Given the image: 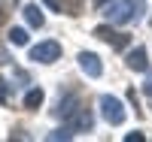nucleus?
Returning a JSON list of instances; mask_svg holds the SVG:
<instances>
[{
  "mask_svg": "<svg viewBox=\"0 0 152 142\" xmlns=\"http://www.w3.org/2000/svg\"><path fill=\"white\" fill-rule=\"evenodd\" d=\"M104 15L110 18V24H131V21H140L143 15V0H116L110 3Z\"/></svg>",
  "mask_w": 152,
  "mask_h": 142,
  "instance_id": "nucleus-1",
  "label": "nucleus"
},
{
  "mask_svg": "<svg viewBox=\"0 0 152 142\" xmlns=\"http://www.w3.org/2000/svg\"><path fill=\"white\" fill-rule=\"evenodd\" d=\"M100 115H104V121L113 124V127L125 124V118H128V112H125L122 100L113 97V94H104V97H100Z\"/></svg>",
  "mask_w": 152,
  "mask_h": 142,
  "instance_id": "nucleus-2",
  "label": "nucleus"
},
{
  "mask_svg": "<svg viewBox=\"0 0 152 142\" xmlns=\"http://www.w3.org/2000/svg\"><path fill=\"white\" fill-rule=\"evenodd\" d=\"M61 58V43L55 40H46V43H37L31 48V61L34 63H55Z\"/></svg>",
  "mask_w": 152,
  "mask_h": 142,
  "instance_id": "nucleus-3",
  "label": "nucleus"
},
{
  "mask_svg": "<svg viewBox=\"0 0 152 142\" xmlns=\"http://www.w3.org/2000/svg\"><path fill=\"white\" fill-rule=\"evenodd\" d=\"M79 67H82V73L88 79H100L104 76V63H100V58L94 51H79Z\"/></svg>",
  "mask_w": 152,
  "mask_h": 142,
  "instance_id": "nucleus-4",
  "label": "nucleus"
},
{
  "mask_svg": "<svg viewBox=\"0 0 152 142\" xmlns=\"http://www.w3.org/2000/svg\"><path fill=\"white\" fill-rule=\"evenodd\" d=\"M94 36H97V40H104V43H110L113 48H125V45H128V36L119 33V30H113L110 24H100V27H94Z\"/></svg>",
  "mask_w": 152,
  "mask_h": 142,
  "instance_id": "nucleus-5",
  "label": "nucleus"
},
{
  "mask_svg": "<svg viewBox=\"0 0 152 142\" xmlns=\"http://www.w3.org/2000/svg\"><path fill=\"white\" fill-rule=\"evenodd\" d=\"M125 63L134 70V73H146L149 70V58H146V48L137 45L134 51H128V58H125Z\"/></svg>",
  "mask_w": 152,
  "mask_h": 142,
  "instance_id": "nucleus-6",
  "label": "nucleus"
},
{
  "mask_svg": "<svg viewBox=\"0 0 152 142\" xmlns=\"http://www.w3.org/2000/svg\"><path fill=\"white\" fill-rule=\"evenodd\" d=\"M76 109H79V97H76V94H67L64 100H58L55 115H58V118H70V115H76Z\"/></svg>",
  "mask_w": 152,
  "mask_h": 142,
  "instance_id": "nucleus-7",
  "label": "nucleus"
},
{
  "mask_svg": "<svg viewBox=\"0 0 152 142\" xmlns=\"http://www.w3.org/2000/svg\"><path fill=\"white\" fill-rule=\"evenodd\" d=\"M21 12H24V21H28L31 27H37V30H40L43 24H46V15H43V9L37 6V3H28V6H24Z\"/></svg>",
  "mask_w": 152,
  "mask_h": 142,
  "instance_id": "nucleus-8",
  "label": "nucleus"
},
{
  "mask_svg": "<svg viewBox=\"0 0 152 142\" xmlns=\"http://www.w3.org/2000/svg\"><path fill=\"white\" fill-rule=\"evenodd\" d=\"M91 124H94V118H91V112L79 106V109H76V118L70 121V127H73L76 133H82V130H91Z\"/></svg>",
  "mask_w": 152,
  "mask_h": 142,
  "instance_id": "nucleus-9",
  "label": "nucleus"
},
{
  "mask_svg": "<svg viewBox=\"0 0 152 142\" xmlns=\"http://www.w3.org/2000/svg\"><path fill=\"white\" fill-rule=\"evenodd\" d=\"M43 106V88H31L24 94V109H40Z\"/></svg>",
  "mask_w": 152,
  "mask_h": 142,
  "instance_id": "nucleus-10",
  "label": "nucleus"
},
{
  "mask_svg": "<svg viewBox=\"0 0 152 142\" xmlns=\"http://www.w3.org/2000/svg\"><path fill=\"white\" fill-rule=\"evenodd\" d=\"M61 12H67V15H79L82 12V0H58Z\"/></svg>",
  "mask_w": 152,
  "mask_h": 142,
  "instance_id": "nucleus-11",
  "label": "nucleus"
},
{
  "mask_svg": "<svg viewBox=\"0 0 152 142\" xmlns=\"http://www.w3.org/2000/svg\"><path fill=\"white\" fill-rule=\"evenodd\" d=\"M9 43L12 45H28V30L24 27H12L9 30Z\"/></svg>",
  "mask_w": 152,
  "mask_h": 142,
  "instance_id": "nucleus-12",
  "label": "nucleus"
},
{
  "mask_svg": "<svg viewBox=\"0 0 152 142\" xmlns=\"http://www.w3.org/2000/svg\"><path fill=\"white\" fill-rule=\"evenodd\" d=\"M73 133H76V130H73V127L67 124L64 130H55V133H49L46 139H49V142H58V139H73Z\"/></svg>",
  "mask_w": 152,
  "mask_h": 142,
  "instance_id": "nucleus-13",
  "label": "nucleus"
},
{
  "mask_svg": "<svg viewBox=\"0 0 152 142\" xmlns=\"http://www.w3.org/2000/svg\"><path fill=\"white\" fill-rule=\"evenodd\" d=\"M9 100V88H6V82L0 79V103H6Z\"/></svg>",
  "mask_w": 152,
  "mask_h": 142,
  "instance_id": "nucleus-14",
  "label": "nucleus"
},
{
  "mask_svg": "<svg viewBox=\"0 0 152 142\" xmlns=\"http://www.w3.org/2000/svg\"><path fill=\"white\" fill-rule=\"evenodd\" d=\"M143 94L152 97V76H146V82H143Z\"/></svg>",
  "mask_w": 152,
  "mask_h": 142,
  "instance_id": "nucleus-15",
  "label": "nucleus"
},
{
  "mask_svg": "<svg viewBox=\"0 0 152 142\" xmlns=\"http://www.w3.org/2000/svg\"><path fill=\"white\" fill-rule=\"evenodd\" d=\"M125 142H143V133H128V136H125Z\"/></svg>",
  "mask_w": 152,
  "mask_h": 142,
  "instance_id": "nucleus-16",
  "label": "nucleus"
},
{
  "mask_svg": "<svg viewBox=\"0 0 152 142\" xmlns=\"http://www.w3.org/2000/svg\"><path fill=\"white\" fill-rule=\"evenodd\" d=\"M43 3H46L49 9H61V6H58V0H43Z\"/></svg>",
  "mask_w": 152,
  "mask_h": 142,
  "instance_id": "nucleus-17",
  "label": "nucleus"
},
{
  "mask_svg": "<svg viewBox=\"0 0 152 142\" xmlns=\"http://www.w3.org/2000/svg\"><path fill=\"white\" fill-rule=\"evenodd\" d=\"M0 63H9V55H6L3 48H0Z\"/></svg>",
  "mask_w": 152,
  "mask_h": 142,
  "instance_id": "nucleus-18",
  "label": "nucleus"
},
{
  "mask_svg": "<svg viewBox=\"0 0 152 142\" xmlns=\"http://www.w3.org/2000/svg\"><path fill=\"white\" fill-rule=\"evenodd\" d=\"M94 6H97V9H100V6H107V0H94Z\"/></svg>",
  "mask_w": 152,
  "mask_h": 142,
  "instance_id": "nucleus-19",
  "label": "nucleus"
}]
</instances>
